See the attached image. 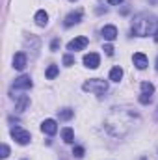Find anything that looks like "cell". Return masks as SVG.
I'll use <instances>...</instances> for the list:
<instances>
[{"label": "cell", "instance_id": "obj_16", "mask_svg": "<svg viewBox=\"0 0 158 160\" xmlns=\"http://www.w3.org/2000/svg\"><path fill=\"white\" fill-rule=\"evenodd\" d=\"M75 116V112L71 110V108H63V110H58V118L62 121H67V119H71Z\"/></svg>", "mask_w": 158, "mask_h": 160}, {"label": "cell", "instance_id": "obj_22", "mask_svg": "<svg viewBox=\"0 0 158 160\" xmlns=\"http://www.w3.org/2000/svg\"><path fill=\"white\" fill-rule=\"evenodd\" d=\"M73 155H75V158H82V157H84V147H75V149H73Z\"/></svg>", "mask_w": 158, "mask_h": 160}, {"label": "cell", "instance_id": "obj_12", "mask_svg": "<svg viewBox=\"0 0 158 160\" xmlns=\"http://www.w3.org/2000/svg\"><path fill=\"white\" fill-rule=\"evenodd\" d=\"M80 21H82V11H75V13H69V15L65 17L63 24L69 28V26H75V24H78Z\"/></svg>", "mask_w": 158, "mask_h": 160}, {"label": "cell", "instance_id": "obj_17", "mask_svg": "<svg viewBox=\"0 0 158 160\" xmlns=\"http://www.w3.org/2000/svg\"><path fill=\"white\" fill-rule=\"evenodd\" d=\"M121 78H123V69H121V67H114V69L110 71V80L119 82Z\"/></svg>", "mask_w": 158, "mask_h": 160}, {"label": "cell", "instance_id": "obj_7", "mask_svg": "<svg viewBox=\"0 0 158 160\" xmlns=\"http://www.w3.org/2000/svg\"><path fill=\"white\" fill-rule=\"evenodd\" d=\"M99 63H101V58H99L97 52H89V54L84 56V65H86V67H89V69H97Z\"/></svg>", "mask_w": 158, "mask_h": 160}, {"label": "cell", "instance_id": "obj_28", "mask_svg": "<svg viewBox=\"0 0 158 160\" xmlns=\"http://www.w3.org/2000/svg\"><path fill=\"white\" fill-rule=\"evenodd\" d=\"M149 2H151V4H158V0H149Z\"/></svg>", "mask_w": 158, "mask_h": 160}, {"label": "cell", "instance_id": "obj_19", "mask_svg": "<svg viewBox=\"0 0 158 160\" xmlns=\"http://www.w3.org/2000/svg\"><path fill=\"white\" fill-rule=\"evenodd\" d=\"M58 77V65H50L48 69H47V78H56Z\"/></svg>", "mask_w": 158, "mask_h": 160}, {"label": "cell", "instance_id": "obj_2", "mask_svg": "<svg viewBox=\"0 0 158 160\" xmlns=\"http://www.w3.org/2000/svg\"><path fill=\"white\" fill-rule=\"evenodd\" d=\"M156 30H158V19L155 15L140 13V15H136L134 21H132V34H134V36L145 38V36L156 34Z\"/></svg>", "mask_w": 158, "mask_h": 160}, {"label": "cell", "instance_id": "obj_30", "mask_svg": "<svg viewBox=\"0 0 158 160\" xmlns=\"http://www.w3.org/2000/svg\"><path fill=\"white\" fill-rule=\"evenodd\" d=\"M156 71H158V58H156Z\"/></svg>", "mask_w": 158, "mask_h": 160}, {"label": "cell", "instance_id": "obj_23", "mask_svg": "<svg viewBox=\"0 0 158 160\" xmlns=\"http://www.w3.org/2000/svg\"><path fill=\"white\" fill-rule=\"evenodd\" d=\"M2 158H7L9 157V147L6 145V143H2V155H0Z\"/></svg>", "mask_w": 158, "mask_h": 160}, {"label": "cell", "instance_id": "obj_11", "mask_svg": "<svg viewBox=\"0 0 158 160\" xmlns=\"http://www.w3.org/2000/svg\"><path fill=\"white\" fill-rule=\"evenodd\" d=\"M13 67H15L17 71H22V69L26 67V54H24V52H17V54H15V58H13Z\"/></svg>", "mask_w": 158, "mask_h": 160}, {"label": "cell", "instance_id": "obj_27", "mask_svg": "<svg viewBox=\"0 0 158 160\" xmlns=\"http://www.w3.org/2000/svg\"><path fill=\"white\" fill-rule=\"evenodd\" d=\"M155 41L158 43V30H156V34H155Z\"/></svg>", "mask_w": 158, "mask_h": 160}, {"label": "cell", "instance_id": "obj_32", "mask_svg": "<svg viewBox=\"0 0 158 160\" xmlns=\"http://www.w3.org/2000/svg\"><path fill=\"white\" fill-rule=\"evenodd\" d=\"M141 160H145V158H141Z\"/></svg>", "mask_w": 158, "mask_h": 160}, {"label": "cell", "instance_id": "obj_15", "mask_svg": "<svg viewBox=\"0 0 158 160\" xmlns=\"http://www.w3.org/2000/svg\"><path fill=\"white\" fill-rule=\"evenodd\" d=\"M62 140H63L65 143H73V142H75V132H73V128L65 127V128L62 130Z\"/></svg>", "mask_w": 158, "mask_h": 160}, {"label": "cell", "instance_id": "obj_5", "mask_svg": "<svg viewBox=\"0 0 158 160\" xmlns=\"http://www.w3.org/2000/svg\"><path fill=\"white\" fill-rule=\"evenodd\" d=\"M86 47H87V38L80 36V38H75L73 41H69V45H67V50H73V52H77V50H82V48H86Z\"/></svg>", "mask_w": 158, "mask_h": 160}, {"label": "cell", "instance_id": "obj_24", "mask_svg": "<svg viewBox=\"0 0 158 160\" xmlns=\"http://www.w3.org/2000/svg\"><path fill=\"white\" fill-rule=\"evenodd\" d=\"M104 52H106L108 56H114V47H112V45H104Z\"/></svg>", "mask_w": 158, "mask_h": 160}, {"label": "cell", "instance_id": "obj_4", "mask_svg": "<svg viewBox=\"0 0 158 160\" xmlns=\"http://www.w3.org/2000/svg\"><path fill=\"white\" fill-rule=\"evenodd\" d=\"M11 136H13V140H15L17 143H21V145H26V143H30V140H32L30 132H26V130L21 128V127H13V128H11Z\"/></svg>", "mask_w": 158, "mask_h": 160}, {"label": "cell", "instance_id": "obj_14", "mask_svg": "<svg viewBox=\"0 0 158 160\" xmlns=\"http://www.w3.org/2000/svg\"><path fill=\"white\" fill-rule=\"evenodd\" d=\"M34 21H36V24H39V26H47V24H48V15H47V11L39 9V11L36 13Z\"/></svg>", "mask_w": 158, "mask_h": 160}, {"label": "cell", "instance_id": "obj_1", "mask_svg": "<svg viewBox=\"0 0 158 160\" xmlns=\"http://www.w3.org/2000/svg\"><path fill=\"white\" fill-rule=\"evenodd\" d=\"M138 123H140V116L132 108H114L104 121V127L114 138H123Z\"/></svg>", "mask_w": 158, "mask_h": 160}, {"label": "cell", "instance_id": "obj_25", "mask_svg": "<svg viewBox=\"0 0 158 160\" xmlns=\"http://www.w3.org/2000/svg\"><path fill=\"white\" fill-rule=\"evenodd\" d=\"M60 48V39H54L50 43V50H58Z\"/></svg>", "mask_w": 158, "mask_h": 160}, {"label": "cell", "instance_id": "obj_29", "mask_svg": "<svg viewBox=\"0 0 158 160\" xmlns=\"http://www.w3.org/2000/svg\"><path fill=\"white\" fill-rule=\"evenodd\" d=\"M155 118H156V119H158V108H156V114H155Z\"/></svg>", "mask_w": 158, "mask_h": 160}, {"label": "cell", "instance_id": "obj_3", "mask_svg": "<svg viewBox=\"0 0 158 160\" xmlns=\"http://www.w3.org/2000/svg\"><path fill=\"white\" fill-rule=\"evenodd\" d=\"M82 89L89 91V93H95V95H104L108 91V82L102 78H91V80H87V82H84Z\"/></svg>", "mask_w": 158, "mask_h": 160}, {"label": "cell", "instance_id": "obj_10", "mask_svg": "<svg viewBox=\"0 0 158 160\" xmlns=\"http://www.w3.org/2000/svg\"><path fill=\"white\" fill-rule=\"evenodd\" d=\"M101 34H102V38L106 41H114L117 38V28L112 26V24H108V26H104V28L101 30Z\"/></svg>", "mask_w": 158, "mask_h": 160}, {"label": "cell", "instance_id": "obj_26", "mask_svg": "<svg viewBox=\"0 0 158 160\" xmlns=\"http://www.w3.org/2000/svg\"><path fill=\"white\" fill-rule=\"evenodd\" d=\"M121 2H123V0H108L110 6H117V4H121Z\"/></svg>", "mask_w": 158, "mask_h": 160}, {"label": "cell", "instance_id": "obj_9", "mask_svg": "<svg viewBox=\"0 0 158 160\" xmlns=\"http://www.w3.org/2000/svg\"><path fill=\"white\" fill-rule=\"evenodd\" d=\"M28 106H30V97L28 95H19L17 101H15V110L17 112H24Z\"/></svg>", "mask_w": 158, "mask_h": 160}, {"label": "cell", "instance_id": "obj_8", "mask_svg": "<svg viewBox=\"0 0 158 160\" xmlns=\"http://www.w3.org/2000/svg\"><path fill=\"white\" fill-rule=\"evenodd\" d=\"M41 130L45 132V134H56V130H58V125H56V121L54 119H45L41 123Z\"/></svg>", "mask_w": 158, "mask_h": 160}, {"label": "cell", "instance_id": "obj_18", "mask_svg": "<svg viewBox=\"0 0 158 160\" xmlns=\"http://www.w3.org/2000/svg\"><path fill=\"white\" fill-rule=\"evenodd\" d=\"M141 93L153 95V93H155V86H153L151 82H141Z\"/></svg>", "mask_w": 158, "mask_h": 160}, {"label": "cell", "instance_id": "obj_21", "mask_svg": "<svg viewBox=\"0 0 158 160\" xmlns=\"http://www.w3.org/2000/svg\"><path fill=\"white\" fill-rule=\"evenodd\" d=\"M151 99H153V95H145V93H141V95H140V102H141V104H149V102H151Z\"/></svg>", "mask_w": 158, "mask_h": 160}, {"label": "cell", "instance_id": "obj_20", "mask_svg": "<svg viewBox=\"0 0 158 160\" xmlns=\"http://www.w3.org/2000/svg\"><path fill=\"white\" fill-rule=\"evenodd\" d=\"M75 63V58L71 56V54H67V56H63V65H67V67H71Z\"/></svg>", "mask_w": 158, "mask_h": 160}, {"label": "cell", "instance_id": "obj_6", "mask_svg": "<svg viewBox=\"0 0 158 160\" xmlns=\"http://www.w3.org/2000/svg\"><path fill=\"white\" fill-rule=\"evenodd\" d=\"M32 86H34V82H32L30 77H26V75L15 78V82H13V89H30Z\"/></svg>", "mask_w": 158, "mask_h": 160}, {"label": "cell", "instance_id": "obj_13", "mask_svg": "<svg viewBox=\"0 0 158 160\" xmlns=\"http://www.w3.org/2000/svg\"><path fill=\"white\" fill-rule=\"evenodd\" d=\"M132 60H134V65H136L138 69H145V67H147V56H145V54L136 52V54L132 56Z\"/></svg>", "mask_w": 158, "mask_h": 160}, {"label": "cell", "instance_id": "obj_31", "mask_svg": "<svg viewBox=\"0 0 158 160\" xmlns=\"http://www.w3.org/2000/svg\"><path fill=\"white\" fill-rule=\"evenodd\" d=\"M71 2H75V0H71Z\"/></svg>", "mask_w": 158, "mask_h": 160}]
</instances>
